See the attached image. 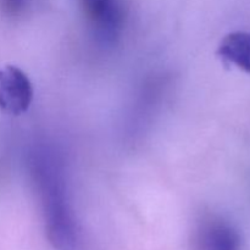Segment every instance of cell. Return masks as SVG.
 Masks as SVG:
<instances>
[{
    "label": "cell",
    "instance_id": "cell-1",
    "mask_svg": "<svg viewBox=\"0 0 250 250\" xmlns=\"http://www.w3.org/2000/svg\"><path fill=\"white\" fill-rule=\"evenodd\" d=\"M45 199V227L46 234L58 250H76L78 243L77 226L72 214L68 210L62 193L58 187H50Z\"/></svg>",
    "mask_w": 250,
    "mask_h": 250
},
{
    "label": "cell",
    "instance_id": "cell-6",
    "mask_svg": "<svg viewBox=\"0 0 250 250\" xmlns=\"http://www.w3.org/2000/svg\"><path fill=\"white\" fill-rule=\"evenodd\" d=\"M1 1H2V5H4L6 9L11 10V9H16V7H19L23 0H1Z\"/></svg>",
    "mask_w": 250,
    "mask_h": 250
},
{
    "label": "cell",
    "instance_id": "cell-2",
    "mask_svg": "<svg viewBox=\"0 0 250 250\" xmlns=\"http://www.w3.org/2000/svg\"><path fill=\"white\" fill-rule=\"evenodd\" d=\"M33 100L28 76L16 66L0 68V109L11 115L24 114Z\"/></svg>",
    "mask_w": 250,
    "mask_h": 250
},
{
    "label": "cell",
    "instance_id": "cell-4",
    "mask_svg": "<svg viewBox=\"0 0 250 250\" xmlns=\"http://www.w3.org/2000/svg\"><path fill=\"white\" fill-rule=\"evenodd\" d=\"M85 19L99 33L110 36L121 27L124 7L120 0H77Z\"/></svg>",
    "mask_w": 250,
    "mask_h": 250
},
{
    "label": "cell",
    "instance_id": "cell-5",
    "mask_svg": "<svg viewBox=\"0 0 250 250\" xmlns=\"http://www.w3.org/2000/svg\"><path fill=\"white\" fill-rule=\"evenodd\" d=\"M217 55L239 70L250 73V33L237 31L226 34L220 43Z\"/></svg>",
    "mask_w": 250,
    "mask_h": 250
},
{
    "label": "cell",
    "instance_id": "cell-3",
    "mask_svg": "<svg viewBox=\"0 0 250 250\" xmlns=\"http://www.w3.org/2000/svg\"><path fill=\"white\" fill-rule=\"evenodd\" d=\"M194 250H242L236 227L220 216H207L198 224L193 237Z\"/></svg>",
    "mask_w": 250,
    "mask_h": 250
}]
</instances>
